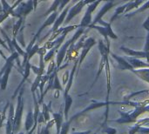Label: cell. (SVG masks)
<instances>
[{
    "mask_svg": "<svg viewBox=\"0 0 149 134\" xmlns=\"http://www.w3.org/2000/svg\"><path fill=\"white\" fill-rule=\"evenodd\" d=\"M133 72L136 74L140 78L146 81L147 83H149V68L141 69V70H134Z\"/></svg>",
    "mask_w": 149,
    "mask_h": 134,
    "instance_id": "cell-23",
    "label": "cell"
},
{
    "mask_svg": "<svg viewBox=\"0 0 149 134\" xmlns=\"http://www.w3.org/2000/svg\"><path fill=\"white\" fill-rule=\"evenodd\" d=\"M9 106H10V103H8V104L6 105V106L4 107V109L3 110V112L0 113V129L2 128V126H3V121H4V119H6V115H5V113H6V110H7V108L9 107Z\"/></svg>",
    "mask_w": 149,
    "mask_h": 134,
    "instance_id": "cell-37",
    "label": "cell"
},
{
    "mask_svg": "<svg viewBox=\"0 0 149 134\" xmlns=\"http://www.w3.org/2000/svg\"><path fill=\"white\" fill-rule=\"evenodd\" d=\"M104 133H107V134H116L117 131L114 128L112 127H106L104 129Z\"/></svg>",
    "mask_w": 149,
    "mask_h": 134,
    "instance_id": "cell-41",
    "label": "cell"
},
{
    "mask_svg": "<svg viewBox=\"0 0 149 134\" xmlns=\"http://www.w3.org/2000/svg\"><path fill=\"white\" fill-rule=\"evenodd\" d=\"M0 56H1V55H0Z\"/></svg>",
    "mask_w": 149,
    "mask_h": 134,
    "instance_id": "cell-50",
    "label": "cell"
},
{
    "mask_svg": "<svg viewBox=\"0 0 149 134\" xmlns=\"http://www.w3.org/2000/svg\"><path fill=\"white\" fill-rule=\"evenodd\" d=\"M91 134H96V133H91Z\"/></svg>",
    "mask_w": 149,
    "mask_h": 134,
    "instance_id": "cell-49",
    "label": "cell"
},
{
    "mask_svg": "<svg viewBox=\"0 0 149 134\" xmlns=\"http://www.w3.org/2000/svg\"><path fill=\"white\" fill-rule=\"evenodd\" d=\"M148 9H149V1L144 3L143 5H142V6H140L137 10H134V11H131L130 13L127 14L126 17H133V16H134L135 14H137V13H139V12H142V11H144V10H148Z\"/></svg>",
    "mask_w": 149,
    "mask_h": 134,
    "instance_id": "cell-29",
    "label": "cell"
},
{
    "mask_svg": "<svg viewBox=\"0 0 149 134\" xmlns=\"http://www.w3.org/2000/svg\"><path fill=\"white\" fill-rule=\"evenodd\" d=\"M31 63H30V62H27V63H26V65H25V66H24V69L23 78H22V80L20 81L19 85H17V87L16 88V90H15L14 93H13V94H12V96H11V99H16V97H17V95H18V93H19V92H20L21 88L24 86V83L26 82L27 78H29L30 73H31Z\"/></svg>",
    "mask_w": 149,
    "mask_h": 134,
    "instance_id": "cell-11",
    "label": "cell"
},
{
    "mask_svg": "<svg viewBox=\"0 0 149 134\" xmlns=\"http://www.w3.org/2000/svg\"><path fill=\"white\" fill-rule=\"evenodd\" d=\"M109 104H110V102H96V101H93L91 105H89V106H87L86 108H85L84 110H82L81 112H78V113H76L75 115H73L69 120L71 121V122H72L74 119H78V118H79L80 116H82V115H84L86 112H89V111H91V110H93V109H97V108H100V107H103V106H107V111H106V120H105V123L107 121V119H108V112H109ZM105 123L103 124V126H104V125H105Z\"/></svg>",
    "mask_w": 149,
    "mask_h": 134,
    "instance_id": "cell-6",
    "label": "cell"
},
{
    "mask_svg": "<svg viewBox=\"0 0 149 134\" xmlns=\"http://www.w3.org/2000/svg\"><path fill=\"white\" fill-rule=\"evenodd\" d=\"M114 5H115V3H113V2H105V3H104V5H103V7H102V8H101V10L97 13V16L95 17L94 20L93 21V23L91 24V25H90V26L95 25L97 23H99V21H100V20H101V19H102V17H104V15H105L108 10H111Z\"/></svg>",
    "mask_w": 149,
    "mask_h": 134,
    "instance_id": "cell-14",
    "label": "cell"
},
{
    "mask_svg": "<svg viewBox=\"0 0 149 134\" xmlns=\"http://www.w3.org/2000/svg\"><path fill=\"white\" fill-rule=\"evenodd\" d=\"M10 16V14H8V13H5V12H3V13H1L0 14V24L8 17Z\"/></svg>",
    "mask_w": 149,
    "mask_h": 134,
    "instance_id": "cell-43",
    "label": "cell"
},
{
    "mask_svg": "<svg viewBox=\"0 0 149 134\" xmlns=\"http://www.w3.org/2000/svg\"><path fill=\"white\" fill-rule=\"evenodd\" d=\"M56 52H58V51H57L54 48L49 50V51L46 52V54L45 55V57H44V61H45V63H47V62L51 61V60L52 59V58L54 57V55H55Z\"/></svg>",
    "mask_w": 149,
    "mask_h": 134,
    "instance_id": "cell-35",
    "label": "cell"
},
{
    "mask_svg": "<svg viewBox=\"0 0 149 134\" xmlns=\"http://www.w3.org/2000/svg\"><path fill=\"white\" fill-rule=\"evenodd\" d=\"M142 26H143V28L146 29V31H148V33H149V16L147 17L146 21L142 24Z\"/></svg>",
    "mask_w": 149,
    "mask_h": 134,
    "instance_id": "cell-44",
    "label": "cell"
},
{
    "mask_svg": "<svg viewBox=\"0 0 149 134\" xmlns=\"http://www.w3.org/2000/svg\"><path fill=\"white\" fill-rule=\"evenodd\" d=\"M71 121L68 120V121H65L64 122L62 127H61V131H60V133L59 134H68L69 132V129H70V126H71Z\"/></svg>",
    "mask_w": 149,
    "mask_h": 134,
    "instance_id": "cell-36",
    "label": "cell"
},
{
    "mask_svg": "<svg viewBox=\"0 0 149 134\" xmlns=\"http://www.w3.org/2000/svg\"><path fill=\"white\" fill-rule=\"evenodd\" d=\"M64 99H65L64 109H63L64 117H65V121H68V120H69V111H70L71 106H72V96L69 94V95H67L66 97H65Z\"/></svg>",
    "mask_w": 149,
    "mask_h": 134,
    "instance_id": "cell-21",
    "label": "cell"
},
{
    "mask_svg": "<svg viewBox=\"0 0 149 134\" xmlns=\"http://www.w3.org/2000/svg\"><path fill=\"white\" fill-rule=\"evenodd\" d=\"M24 21H25V18H18V20L15 23V24H14V26H13V31H12V37H14V38H16V37H17V33H18V31H20V29L23 27V24H24Z\"/></svg>",
    "mask_w": 149,
    "mask_h": 134,
    "instance_id": "cell-27",
    "label": "cell"
},
{
    "mask_svg": "<svg viewBox=\"0 0 149 134\" xmlns=\"http://www.w3.org/2000/svg\"><path fill=\"white\" fill-rule=\"evenodd\" d=\"M91 131H86V132H78V133H74L72 134H91Z\"/></svg>",
    "mask_w": 149,
    "mask_h": 134,
    "instance_id": "cell-45",
    "label": "cell"
},
{
    "mask_svg": "<svg viewBox=\"0 0 149 134\" xmlns=\"http://www.w3.org/2000/svg\"><path fill=\"white\" fill-rule=\"evenodd\" d=\"M52 112V119L54 120L55 126H56V133L57 134L60 133L61 131V127L64 124V112L62 111V109L59 111V112Z\"/></svg>",
    "mask_w": 149,
    "mask_h": 134,
    "instance_id": "cell-16",
    "label": "cell"
},
{
    "mask_svg": "<svg viewBox=\"0 0 149 134\" xmlns=\"http://www.w3.org/2000/svg\"><path fill=\"white\" fill-rule=\"evenodd\" d=\"M71 3L70 1H61V2H60V5H59V7H58L59 12H62L63 10L65 8V6L66 4H68V3Z\"/></svg>",
    "mask_w": 149,
    "mask_h": 134,
    "instance_id": "cell-40",
    "label": "cell"
},
{
    "mask_svg": "<svg viewBox=\"0 0 149 134\" xmlns=\"http://www.w3.org/2000/svg\"><path fill=\"white\" fill-rule=\"evenodd\" d=\"M127 5H128V2L127 3H126L125 4H123V5H121V6H120V7H118L116 10H115V11H114V14L113 15V17H111V20H110V22H109V24H112L113 23V21L120 15V14H122V13H124L125 11H126V9H127Z\"/></svg>",
    "mask_w": 149,
    "mask_h": 134,
    "instance_id": "cell-25",
    "label": "cell"
},
{
    "mask_svg": "<svg viewBox=\"0 0 149 134\" xmlns=\"http://www.w3.org/2000/svg\"><path fill=\"white\" fill-rule=\"evenodd\" d=\"M69 72H65V74L63 75V84L65 85H66V84L68 83V80H69Z\"/></svg>",
    "mask_w": 149,
    "mask_h": 134,
    "instance_id": "cell-42",
    "label": "cell"
},
{
    "mask_svg": "<svg viewBox=\"0 0 149 134\" xmlns=\"http://www.w3.org/2000/svg\"><path fill=\"white\" fill-rule=\"evenodd\" d=\"M149 112V105L148 106H137L134 112L131 113L128 112H119L120 114V118L116 119L115 122L119 124H128V123H134L136 122L137 118L141 115L142 113Z\"/></svg>",
    "mask_w": 149,
    "mask_h": 134,
    "instance_id": "cell-4",
    "label": "cell"
},
{
    "mask_svg": "<svg viewBox=\"0 0 149 134\" xmlns=\"http://www.w3.org/2000/svg\"><path fill=\"white\" fill-rule=\"evenodd\" d=\"M78 64H79V59L75 61L74 63V65H73V68L71 72V74H70V77H69V80H68V83L66 84L65 85V92H64V98L66 97L67 95H69V91L72 85V83H73V78H74V74H75V72L78 68Z\"/></svg>",
    "mask_w": 149,
    "mask_h": 134,
    "instance_id": "cell-18",
    "label": "cell"
},
{
    "mask_svg": "<svg viewBox=\"0 0 149 134\" xmlns=\"http://www.w3.org/2000/svg\"><path fill=\"white\" fill-rule=\"evenodd\" d=\"M93 1H79L77 2L72 7L70 8L68 14L66 16V18L64 22V24L66 25L68 24L78 14H79L81 12V10H83V8L85 7V5H88L89 3H91Z\"/></svg>",
    "mask_w": 149,
    "mask_h": 134,
    "instance_id": "cell-7",
    "label": "cell"
},
{
    "mask_svg": "<svg viewBox=\"0 0 149 134\" xmlns=\"http://www.w3.org/2000/svg\"><path fill=\"white\" fill-rule=\"evenodd\" d=\"M19 58V54L15 51L14 52L10 53V55L7 58L5 61V65L0 71V87L2 91H4L7 88L8 81L10 74L12 71V68L14 67V63L16 62V59Z\"/></svg>",
    "mask_w": 149,
    "mask_h": 134,
    "instance_id": "cell-1",
    "label": "cell"
},
{
    "mask_svg": "<svg viewBox=\"0 0 149 134\" xmlns=\"http://www.w3.org/2000/svg\"><path fill=\"white\" fill-rule=\"evenodd\" d=\"M149 134V127H143L141 125H137L131 128L128 134Z\"/></svg>",
    "mask_w": 149,
    "mask_h": 134,
    "instance_id": "cell-26",
    "label": "cell"
},
{
    "mask_svg": "<svg viewBox=\"0 0 149 134\" xmlns=\"http://www.w3.org/2000/svg\"><path fill=\"white\" fill-rule=\"evenodd\" d=\"M34 124H35V121H34L33 112L31 110H30L25 116V121H24V130L26 131L27 133L32 129Z\"/></svg>",
    "mask_w": 149,
    "mask_h": 134,
    "instance_id": "cell-19",
    "label": "cell"
},
{
    "mask_svg": "<svg viewBox=\"0 0 149 134\" xmlns=\"http://www.w3.org/2000/svg\"><path fill=\"white\" fill-rule=\"evenodd\" d=\"M41 78L42 76H37L34 82L32 83L31 86V94L32 93H35L38 90V88L39 87V85H40V82H41Z\"/></svg>",
    "mask_w": 149,
    "mask_h": 134,
    "instance_id": "cell-33",
    "label": "cell"
},
{
    "mask_svg": "<svg viewBox=\"0 0 149 134\" xmlns=\"http://www.w3.org/2000/svg\"><path fill=\"white\" fill-rule=\"evenodd\" d=\"M90 29H95V30H97L100 33H101V35L104 37V42H105L106 45H107V47L110 48V41H109L107 31V29H106L104 26L95 24V25H93V26H89V27H88V30H90Z\"/></svg>",
    "mask_w": 149,
    "mask_h": 134,
    "instance_id": "cell-20",
    "label": "cell"
},
{
    "mask_svg": "<svg viewBox=\"0 0 149 134\" xmlns=\"http://www.w3.org/2000/svg\"><path fill=\"white\" fill-rule=\"evenodd\" d=\"M99 24H100V25H101V26H104V27L107 29V34H108V37L113 38V39H117V38H118L117 35H116V34L114 33V31H113L112 26H111V24H110L109 23L105 22L103 19H101V20H100V21H99Z\"/></svg>",
    "mask_w": 149,
    "mask_h": 134,
    "instance_id": "cell-22",
    "label": "cell"
},
{
    "mask_svg": "<svg viewBox=\"0 0 149 134\" xmlns=\"http://www.w3.org/2000/svg\"><path fill=\"white\" fill-rule=\"evenodd\" d=\"M125 59L133 66L134 69H145V68H149V64H147L145 62H143L141 59L136 58H133V57H126Z\"/></svg>",
    "mask_w": 149,
    "mask_h": 134,
    "instance_id": "cell-17",
    "label": "cell"
},
{
    "mask_svg": "<svg viewBox=\"0 0 149 134\" xmlns=\"http://www.w3.org/2000/svg\"><path fill=\"white\" fill-rule=\"evenodd\" d=\"M53 124H55L53 119H52L48 123H46V125H45L41 128V134H51L50 133V129H51V127H52Z\"/></svg>",
    "mask_w": 149,
    "mask_h": 134,
    "instance_id": "cell-34",
    "label": "cell"
},
{
    "mask_svg": "<svg viewBox=\"0 0 149 134\" xmlns=\"http://www.w3.org/2000/svg\"><path fill=\"white\" fill-rule=\"evenodd\" d=\"M69 10H70V6H66V7L63 10V11L60 12V14H59L58 17H57V19H56L54 24L52 25V29L48 32L49 34L57 31L59 29V27L64 24V22H65V18H66V16H67V14H68Z\"/></svg>",
    "mask_w": 149,
    "mask_h": 134,
    "instance_id": "cell-13",
    "label": "cell"
},
{
    "mask_svg": "<svg viewBox=\"0 0 149 134\" xmlns=\"http://www.w3.org/2000/svg\"><path fill=\"white\" fill-rule=\"evenodd\" d=\"M57 69V65H56V63L53 61V60H52L51 61V63L49 64V66H48V70L46 71V73L45 74H47L48 76H50L55 70Z\"/></svg>",
    "mask_w": 149,
    "mask_h": 134,
    "instance_id": "cell-38",
    "label": "cell"
},
{
    "mask_svg": "<svg viewBox=\"0 0 149 134\" xmlns=\"http://www.w3.org/2000/svg\"><path fill=\"white\" fill-rule=\"evenodd\" d=\"M0 55H1L2 57H3V59H4V60L6 61V59H7V58H6V56L4 55V53L3 52V51H2L1 49H0Z\"/></svg>",
    "mask_w": 149,
    "mask_h": 134,
    "instance_id": "cell-46",
    "label": "cell"
},
{
    "mask_svg": "<svg viewBox=\"0 0 149 134\" xmlns=\"http://www.w3.org/2000/svg\"><path fill=\"white\" fill-rule=\"evenodd\" d=\"M34 8V3L32 0L29 1H21V3L16 7V9L11 12V16L17 17V18H26V17L33 10Z\"/></svg>",
    "mask_w": 149,
    "mask_h": 134,
    "instance_id": "cell-5",
    "label": "cell"
},
{
    "mask_svg": "<svg viewBox=\"0 0 149 134\" xmlns=\"http://www.w3.org/2000/svg\"><path fill=\"white\" fill-rule=\"evenodd\" d=\"M94 44H96V42H95V39H94V38H93V37H88V38L86 40L85 44H84V46H83V48H82V51H81V53H80V55H79V64H78V68H77L78 70H77V71L79 70V68H80V66H81V65H82L84 59L86 58V55L88 54V52L90 51L91 48H92Z\"/></svg>",
    "mask_w": 149,
    "mask_h": 134,
    "instance_id": "cell-9",
    "label": "cell"
},
{
    "mask_svg": "<svg viewBox=\"0 0 149 134\" xmlns=\"http://www.w3.org/2000/svg\"><path fill=\"white\" fill-rule=\"evenodd\" d=\"M24 86H23L17 95V106L15 109V114H14V130L15 134L20 132L21 126H22V119H23V113H24Z\"/></svg>",
    "mask_w": 149,
    "mask_h": 134,
    "instance_id": "cell-3",
    "label": "cell"
},
{
    "mask_svg": "<svg viewBox=\"0 0 149 134\" xmlns=\"http://www.w3.org/2000/svg\"><path fill=\"white\" fill-rule=\"evenodd\" d=\"M120 49L128 56V57H133L136 58H147L148 62H149V52H145L143 51H134L129 48H127L125 46H120Z\"/></svg>",
    "mask_w": 149,
    "mask_h": 134,
    "instance_id": "cell-12",
    "label": "cell"
},
{
    "mask_svg": "<svg viewBox=\"0 0 149 134\" xmlns=\"http://www.w3.org/2000/svg\"><path fill=\"white\" fill-rule=\"evenodd\" d=\"M143 51L145 52H149V33L147 34V37H146V43L143 48Z\"/></svg>",
    "mask_w": 149,
    "mask_h": 134,
    "instance_id": "cell-39",
    "label": "cell"
},
{
    "mask_svg": "<svg viewBox=\"0 0 149 134\" xmlns=\"http://www.w3.org/2000/svg\"><path fill=\"white\" fill-rule=\"evenodd\" d=\"M51 104H52V102H50V104L48 106L45 103L42 104V112H41L45 118V123H48L51 120V117H50V112H52L51 111Z\"/></svg>",
    "mask_w": 149,
    "mask_h": 134,
    "instance_id": "cell-24",
    "label": "cell"
},
{
    "mask_svg": "<svg viewBox=\"0 0 149 134\" xmlns=\"http://www.w3.org/2000/svg\"><path fill=\"white\" fill-rule=\"evenodd\" d=\"M58 70L56 71L55 72V77H54V82H53V87H52V90L53 91H56V92H60V91H63V87H62V85L58 79Z\"/></svg>",
    "mask_w": 149,
    "mask_h": 134,
    "instance_id": "cell-31",
    "label": "cell"
},
{
    "mask_svg": "<svg viewBox=\"0 0 149 134\" xmlns=\"http://www.w3.org/2000/svg\"><path fill=\"white\" fill-rule=\"evenodd\" d=\"M60 2L61 1H58V0H56V1H54L52 3V5H51V7L45 12V14H44V16H50L52 13H53V12H56V11H58V7H59V5H60Z\"/></svg>",
    "mask_w": 149,
    "mask_h": 134,
    "instance_id": "cell-28",
    "label": "cell"
},
{
    "mask_svg": "<svg viewBox=\"0 0 149 134\" xmlns=\"http://www.w3.org/2000/svg\"><path fill=\"white\" fill-rule=\"evenodd\" d=\"M58 17V11H56V12H53V13H52L50 16H48V17L44 21V23H43V24L38 28V31L36 32V34L34 35V37H32V39H34V40H38V37H39V36H40V34L42 33V31L46 28V27H48V26H51V25H53L54 24V23H55V21H56V19H57V17Z\"/></svg>",
    "mask_w": 149,
    "mask_h": 134,
    "instance_id": "cell-8",
    "label": "cell"
},
{
    "mask_svg": "<svg viewBox=\"0 0 149 134\" xmlns=\"http://www.w3.org/2000/svg\"><path fill=\"white\" fill-rule=\"evenodd\" d=\"M110 54H111V56H112V58H114L116 61H117V63H118V68L119 69H120V70H129V71H131V72H133L134 69L133 68V66L125 59V58H122V57H120V56H118V55H116V54H114V53H112V52H110Z\"/></svg>",
    "mask_w": 149,
    "mask_h": 134,
    "instance_id": "cell-15",
    "label": "cell"
},
{
    "mask_svg": "<svg viewBox=\"0 0 149 134\" xmlns=\"http://www.w3.org/2000/svg\"><path fill=\"white\" fill-rule=\"evenodd\" d=\"M144 3V2L142 0H140V1H132V2H128V5L126 9V11L125 12H128V11H131L132 10L134 9H138L140 7L141 4Z\"/></svg>",
    "mask_w": 149,
    "mask_h": 134,
    "instance_id": "cell-30",
    "label": "cell"
},
{
    "mask_svg": "<svg viewBox=\"0 0 149 134\" xmlns=\"http://www.w3.org/2000/svg\"><path fill=\"white\" fill-rule=\"evenodd\" d=\"M16 40L17 42L22 45L23 48H25V43H24V26L20 29V31H18L17 37H16Z\"/></svg>",
    "mask_w": 149,
    "mask_h": 134,
    "instance_id": "cell-32",
    "label": "cell"
},
{
    "mask_svg": "<svg viewBox=\"0 0 149 134\" xmlns=\"http://www.w3.org/2000/svg\"><path fill=\"white\" fill-rule=\"evenodd\" d=\"M3 13V6H2V3H1V1H0V14Z\"/></svg>",
    "mask_w": 149,
    "mask_h": 134,
    "instance_id": "cell-47",
    "label": "cell"
},
{
    "mask_svg": "<svg viewBox=\"0 0 149 134\" xmlns=\"http://www.w3.org/2000/svg\"><path fill=\"white\" fill-rule=\"evenodd\" d=\"M85 31V29L84 28H78V30L76 31V32L74 33V35L69 39L67 40L65 43H64L62 44V46L59 48V50L57 52V59H56V65H57V69L58 71H59V69L61 68V65L63 64V61L66 56V53H67V51L69 49V47L71 46V44L76 43V41L80 38V37L83 35Z\"/></svg>",
    "mask_w": 149,
    "mask_h": 134,
    "instance_id": "cell-2",
    "label": "cell"
},
{
    "mask_svg": "<svg viewBox=\"0 0 149 134\" xmlns=\"http://www.w3.org/2000/svg\"><path fill=\"white\" fill-rule=\"evenodd\" d=\"M17 134H25L24 133H23V132H19V133H17Z\"/></svg>",
    "mask_w": 149,
    "mask_h": 134,
    "instance_id": "cell-48",
    "label": "cell"
},
{
    "mask_svg": "<svg viewBox=\"0 0 149 134\" xmlns=\"http://www.w3.org/2000/svg\"><path fill=\"white\" fill-rule=\"evenodd\" d=\"M8 118L6 122V127H5V134H15L14 130V114H15V109L12 104L10 103L9 106V112H8Z\"/></svg>",
    "mask_w": 149,
    "mask_h": 134,
    "instance_id": "cell-10",
    "label": "cell"
}]
</instances>
